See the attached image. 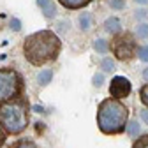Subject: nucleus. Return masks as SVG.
<instances>
[{
	"instance_id": "obj_1",
	"label": "nucleus",
	"mask_w": 148,
	"mask_h": 148,
	"mask_svg": "<svg viewBox=\"0 0 148 148\" xmlns=\"http://www.w3.org/2000/svg\"><path fill=\"white\" fill-rule=\"evenodd\" d=\"M62 51V41L53 30H39L27 35L23 41V55L28 64L41 67L48 62H55Z\"/></svg>"
},
{
	"instance_id": "obj_2",
	"label": "nucleus",
	"mask_w": 148,
	"mask_h": 148,
	"mask_svg": "<svg viewBox=\"0 0 148 148\" xmlns=\"http://www.w3.org/2000/svg\"><path fill=\"white\" fill-rule=\"evenodd\" d=\"M129 109L118 99H104L97 108V125L102 134H120L127 129Z\"/></svg>"
},
{
	"instance_id": "obj_3",
	"label": "nucleus",
	"mask_w": 148,
	"mask_h": 148,
	"mask_svg": "<svg viewBox=\"0 0 148 148\" xmlns=\"http://www.w3.org/2000/svg\"><path fill=\"white\" fill-rule=\"evenodd\" d=\"M28 101L18 97L0 104V127L9 134H21L28 125Z\"/></svg>"
},
{
	"instance_id": "obj_4",
	"label": "nucleus",
	"mask_w": 148,
	"mask_h": 148,
	"mask_svg": "<svg viewBox=\"0 0 148 148\" xmlns=\"http://www.w3.org/2000/svg\"><path fill=\"white\" fill-rule=\"evenodd\" d=\"M21 90H23V78L20 72L11 67L0 69V104L21 97Z\"/></svg>"
},
{
	"instance_id": "obj_5",
	"label": "nucleus",
	"mask_w": 148,
	"mask_h": 148,
	"mask_svg": "<svg viewBox=\"0 0 148 148\" xmlns=\"http://www.w3.org/2000/svg\"><path fill=\"white\" fill-rule=\"evenodd\" d=\"M111 51L116 57V60L120 62H129L136 57L138 53V44L134 41V37L129 34V32H123V34H116L111 41Z\"/></svg>"
},
{
	"instance_id": "obj_6",
	"label": "nucleus",
	"mask_w": 148,
	"mask_h": 148,
	"mask_svg": "<svg viewBox=\"0 0 148 148\" xmlns=\"http://www.w3.org/2000/svg\"><path fill=\"white\" fill-rule=\"evenodd\" d=\"M132 90V85L131 81H129L125 76H115L113 79H111V85H109V95L113 99H123L127 97L129 94H131Z\"/></svg>"
},
{
	"instance_id": "obj_7",
	"label": "nucleus",
	"mask_w": 148,
	"mask_h": 148,
	"mask_svg": "<svg viewBox=\"0 0 148 148\" xmlns=\"http://www.w3.org/2000/svg\"><path fill=\"white\" fill-rule=\"evenodd\" d=\"M37 4H39V7L42 9L46 18H55V14H57V7H55L53 0H37Z\"/></svg>"
},
{
	"instance_id": "obj_8",
	"label": "nucleus",
	"mask_w": 148,
	"mask_h": 148,
	"mask_svg": "<svg viewBox=\"0 0 148 148\" xmlns=\"http://www.w3.org/2000/svg\"><path fill=\"white\" fill-rule=\"evenodd\" d=\"M58 2L65 7V9H71V11H76V9H83L86 7L92 0H58Z\"/></svg>"
},
{
	"instance_id": "obj_9",
	"label": "nucleus",
	"mask_w": 148,
	"mask_h": 148,
	"mask_svg": "<svg viewBox=\"0 0 148 148\" xmlns=\"http://www.w3.org/2000/svg\"><path fill=\"white\" fill-rule=\"evenodd\" d=\"M104 28H106V32H109V34H118V30H120V20L118 18H108V20L104 21Z\"/></svg>"
},
{
	"instance_id": "obj_10",
	"label": "nucleus",
	"mask_w": 148,
	"mask_h": 148,
	"mask_svg": "<svg viewBox=\"0 0 148 148\" xmlns=\"http://www.w3.org/2000/svg\"><path fill=\"white\" fill-rule=\"evenodd\" d=\"M9 148H37V145L32 139H18L16 143H12Z\"/></svg>"
},
{
	"instance_id": "obj_11",
	"label": "nucleus",
	"mask_w": 148,
	"mask_h": 148,
	"mask_svg": "<svg viewBox=\"0 0 148 148\" xmlns=\"http://www.w3.org/2000/svg\"><path fill=\"white\" fill-rule=\"evenodd\" d=\"M79 25H81V30H90V27H92V14L90 12H83L79 16Z\"/></svg>"
},
{
	"instance_id": "obj_12",
	"label": "nucleus",
	"mask_w": 148,
	"mask_h": 148,
	"mask_svg": "<svg viewBox=\"0 0 148 148\" xmlns=\"http://www.w3.org/2000/svg\"><path fill=\"white\" fill-rule=\"evenodd\" d=\"M51 78H53V71L51 69H44L39 76H37V81H39L41 85H48L51 81Z\"/></svg>"
},
{
	"instance_id": "obj_13",
	"label": "nucleus",
	"mask_w": 148,
	"mask_h": 148,
	"mask_svg": "<svg viewBox=\"0 0 148 148\" xmlns=\"http://www.w3.org/2000/svg\"><path fill=\"white\" fill-rule=\"evenodd\" d=\"M127 132H129V136H132V138H136V136L139 134V123H138L136 120H132V122H129V123H127Z\"/></svg>"
},
{
	"instance_id": "obj_14",
	"label": "nucleus",
	"mask_w": 148,
	"mask_h": 148,
	"mask_svg": "<svg viewBox=\"0 0 148 148\" xmlns=\"http://www.w3.org/2000/svg\"><path fill=\"white\" fill-rule=\"evenodd\" d=\"M132 148H148V134L139 136V139H136V141H134Z\"/></svg>"
},
{
	"instance_id": "obj_15",
	"label": "nucleus",
	"mask_w": 148,
	"mask_h": 148,
	"mask_svg": "<svg viewBox=\"0 0 148 148\" xmlns=\"http://www.w3.org/2000/svg\"><path fill=\"white\" fill-rule=\"evenodd\" d=\"M136 34L141 39H148V23H141L138 28H136Z\"/></svg>"
},
{
	"instance_id": "obj_16",
	"label": "nucleus",
	"mask_w": 148,
	"mask_h": 148,
	"mask_svg": "<svg viewBox=\"0 0 148 148\" xmlns=\"http://www.w3.org/2000/svg\"><path fill=\"white\" fill-rule=\"evenodd\" d=\"M101 67H102V71L111 72V71H115V62L111 60V58H104V60L101 62Z\"/></svg>"
},
{
	"instance_id": "obj_17",
	"label": "nucleus",
	"mask_w": 148,
	"mask_h": 148,
	"mask_svg": "<svg viewBox=\"0 0 148 148\" xmlns=\"http://www.w3.org/2000/svg\"><path fill=\"white\" fill-rule=\"evenodd\" d=\"M94 48H95L99 53H106V51H108V42H106L104 39H95Z\"/></svg>"
},
{
	"instance_id": "obj_18",
	"label": "nucleus",
	"mask_w": 148,
	"mask_h": 148,
	"mask_svg": "<svg viewBox=\"0 0 148 148\" xmlns=\"http://www.w3.org/2000/svg\"><path fill=\"white\" fill-rule=\"evenodd\" d=\"M139 99H141V102L148 108V83H146L145 86H141V90H139Z\"/></svg>"
},
{
	"instance_id": "obj_19",
	"label": "nucleus",
	"mask_w": 148,
	"mask_h": 148,
	"mask_svg": "<svg viewBox=\"0 0 148 148\" xmlns=\"http://www.w3.org/2000/svg\"><path fill=\"white\" fill-rule=\"evenodd\" d=\"M139 60L148 62V46H145V48H141V49H139Z\"/></svg>"
},
{
	"instance_id": "obj_20",
	"label": "nucleus",
	"mask_w": 148,
	"mask_h": 148,
	"mask_svg": "<svg viewBox=\"0 0 148 148\" xmlns=\"http://www.w3.org/2000/svg\"><path fill=\"white\" fill-rule=\"evenodd\" d=\"M111 7L113 9H122L123 7V0H111Z\"/></svg>"
},
{
	"instance_id": "obj_21",
	"label": "nucleus",
	"mask_w": 148,
	"mask_h": 148,
	"mask_svg": "<svg viewBox=\"0 0 148 148\" xmlns=\"http://www.w3.org/2000/svg\"><path fill=\"white\" fill-rule=\"evenodd\" d=\"M102 81H104L102 74H95V76H94V85H95V86H101V85H102Z\"/></svg>"
},
{
	"instance_id": "obj_22",
	"label": "nucleus",
	"mask_w": 148,
	"mask_h": 148,
	"mask_svg": "<svg viewBox=\"0 0 148 148\" xmlns=\"http://www.w3.org/2000/svg\"><path fill=\"white\" fill-rule=\"evenodd\" d=\"M11 27L18 32V30H20L21 28V23H20V20H16V18H12V20H11Z\"/></svg>"
},
{
	"instance_id": "obj_23",
	"label": "nucleus",
	"mask_w": 148,
	"mask_h": 148,
	"mask_svg": "<svg viewBox=\"0 0 148 148\" xmlns=\"http://www.w3.org/2000/svg\"><path fill=\"white\" fill-rule=\"evenodd\" d=\"M139 116L148 123V109H141V111H139Z\"/></svg>"
},
{
	"instance_id": "obj_24",
	"label": "nucleus",
	"mask_w": 148,
	"mask_h": 148,
	"mask_svg": "<svg viewBox=\"0 0 148 148\" xmlns=\"http://www.w3.org/2000/svg\"><path fill=\"white\" fill-rule=\"evenodd\" d=\"M4 143H5V132L0 129V146H4Z\"/></svg>"
},
{
	"instance_id": "obj_25",
	"label": "nucleus",
	"mask_w": 148,
	"mask_h": 148,
	"mask_svg": "<svg viewBox=\"0 0 148 148\" xmlns=\"http://www.w3.org/2000/svg\"><path fill=\"white\" fill-rule=\"evenodd\" d=\"M136 16H138V18H145V16H146V11H145V9H141V11H138V12H136Z\"/></svg>"
},
{
	"instance_id": "obj_26",
	"label": "nucleus",
	"mask_w": 148,
	"mask_h": 148,
	"mask_svg": "<svg viewBox=\"0 0 148 148\" xmlns=\"http://www.w3.org/2000/svg\"><path fill=\"white\" fill-rule=\"evenodd\" d=\"M143 76H145V79H148V69H145V72H143Z\"/></svg>"
},
{
	"instance_id": "obj_27",
	"label": "nucleus",
	"mask_w": 148,
	"mask_h": 148,
	"mask_svg": "<svg viewBox=\"0 0 148 148\" xmlns=\"http://www.w3.org/2000/svg\"><path fill=\"white\" fill-rule=\"evenodd\" d=\"M136 2H139V4H146L148 0H136Z\"/></svg>"
}]
</instances>
